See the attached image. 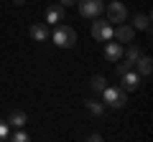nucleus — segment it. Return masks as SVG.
I'll return each mask as SVG.
<instances>
[{"instance_id": "nucleus-1", "label": "nucleus", "mask_w": 153, "mask_h": 142, "mask_svg": "<svg viewBox=\"0 0 153 142\" xmlns=\"http://www.w3.org/2000/svg\"><path fill=\"white\" fill-rule=\"evenodd\" d=\"M102 102L105 107H112V109H123L128 104V91L120 86H105L102 89Z\"/></svg>"}, {"instance_id": "nucleus-2", "label": "nucleus", "mask_w": 153, "mask_h": 142, "mask_svg": "<svg viewBox=\"0 0 153 142\" xmlns=\"http://www.w3.org/2000/svg\"><path fill=\"white\" fill-rule=\"evenodd\" d=\"M54 43L59 46V48H74L76 46V31L71 26H56V31H54Z\"/></svg>"}, {"instance_id": "nucleus-3", "label": "nucleus", "mask_w": 153, "mask_h": 142, "mask_svg": "<svg viewBox=\"0 0 153 142\" xmlns=\"http://www.w3.org/2000/svg\"><path fill=\"white\" fill-rule=\"evenodd\" d=\"M76 5H79V15L89 18V20H94V18H100L105 13L102 0H76Z\"/></svg>"}, {"instance_id": "nucleus-4", "label": "nucleus", "mask_w": 153, "mask_h": 142, "mask_svg": "<svg viewBox=\"0 0 153 142\" xmlns=\"http://www.w3.org/2000/svg\"><path fill=\"white\" fill-rule=\"evenodd\" d=\"M112 31H115V28H112V23H110L107 18H94L92 31H89V33H92L94 41H110V38H112Z\"/></svg>"}, {"instance_id": "nucleus-5", "label": "nucleus", "mask_w": 153, "mask_h": 142, "mask_svg": "<svg viewBox=\"0 0 153 142\" xmlns=\"http://www.w3.org/2000/svg\"><path fill=\"white\" fill-rule=\"evenodd\" d=\"M105 13H107L110 23H125V18H128V8H125V3H120V0L107 3V5H105Z\"/></svg>"}, {"instance_id": "nucleus-6", "label": "nucleus", "mask_w": 153, "mask_h": 142, "mask_svg": "<svg viewBox=\"0 0 153 142\" xmlns=\"http://www.w3.org/2000/svg\"><path fill=\"white\" fill-rule=\"evenodd\" d=\"M112 38H117V43H130L135 38V28L125 26V23H117V31H112Z\"/></svg>"}, {"instance_id": "nucleus-7", "label": "nucleus", "mask_w": 153, "mask_h": 142, "mask_svg": "<svg viewBox=\"0 0 153 142\" xmlns=\"http://www.w3.org/2000/svg\"><path fill=\"white\" fill-rule=\"evenodd\" d=\"M138 86H140V74H135L133 69L120 76V89H125V91H135Z\"/></svg>"}, {"instance_id": "nucleus-8", "label": "nucleus", "mask_w": 153, "mask_h": 142, "mask_svg": "<svg viewBox=\"0 0 153 142\" xmlns=\"http://www.w3.org/2000/svg\"><path fill=\"white\" fill-rule=\"evenodd\" d=\"M105 59L112 61V64H115V61H120L123 59V46L117 43V41H112V38L105 41Z\"/></svg>"}, {"instance_id": "nucleus-9", "label": "nucleus", "mask_w": 153, "mask_h": 142, "mask_svg": "<svg viewBox=\"0 0 153 142\" xmlns=\"http://www.w3.org/2000/svg\"><path fill=\"white\" fill-rule=\"evenodd\" d=\"M28 36H31L33 41H38V43L46 41L49 38V23H33V26L28 28Z\"/></svg>"}, {"instance_id": "nucleus-10", "label": "nucleus", "mask_w": 153, "mask_h": 142, "mask_svg": "<svg viewBox=\"0 0 153 142\" xmlns=\"http://www.w3.org/2000/svg\"><path fill=\"white\" fill-rule=\"evenodd\" d=\"M133 66H135V74L148 76V74L153 71V59H151V56H146V53H140V56H138V61H135Z\"/></svg>"}, {"instance_id": "nucleus-11", "label": "nucleus", "mask_w": 153, "mask_h": 142, "mask_svg": "<svg viewBox=\"0 0 153 142\" xmlns=\"http://www.w3.org/2000/svg\"><path fill=\"white\" fill-rule=\"evenodd\" d=\"M8 127L10 130H21V127H26V122H28V117H26V112H21V109H13L10 114H8Z\"/></svg>"}, {"instance_id": "nucleus-12", "label": "nucleus", "mask_w": 153, "mask_h": 142, "mask_svg": "<svg viewBox=\"0 0 153 142\" xmlns=\"http://www.w3.org/2000/svg\"><path fill=\"white\" fill-rule=\"evenodd\" d=\"M133 28L151 33V15H148V13H135V15H133Z\"/></svg>"}, {"instance_id": "nucleus-13", "label": "nucleus", "mask_w": 153, "mask_h": 142, "mask_svg": "<svg viewBox=\"0 0 153 142\" xmlns=\"http://www.w3.org/2000/svg\"><path fill=\"white\" fill-rule=\"evenodd\" d=\"M59 20H64V5L61 3H54L46 10V23H59Z\"/></svg>"}, {"instance_id": "nucleus-14", "label": "nucleus", "mask_w": 153, "mask_h": 142, "mask_svg": "<svg viewBox=\"0 0 153 142\" xmlns=\"http://www.w3.org/2000/svg\"><path fill=\"white\" fill-rule=\"evenodd\" d=\"M84 107H87L89 114H97V117H102V114H105V109H107L102 99H87V102H84Z\"/></svg>"}, {"instance_id": "nucleus-15", "label": "nucleus", "mask_w": 153, "mask_h": 142, "mask_svg": "<svg viewBox=\"0 0 153 142\" xmlns=\"http://www.w3.org/2000/svg\"><path fill=\"white\" fill-rule=\"evenodd\" d=\"M140 53H143V51H140V46H138V43H133V41H130V46H128V48H123V59H125V61H130V64H135Z\"/></svg>"}, {"instance_id": "nucleus-16", "label": "nucleus", "mask_w": 153, "mask_h": 142, "mask_svg": "<svg viewBox=\"0 0 153 142\" xmlns=\"http://www.w3.org/2000/svg\"><path fill=\"white\" fill-rule=\"evenodd\" d=\"M105 86H107V79H105V76H92V79H89V89H92L94 94H102Z\"/></svg>"}, {"instance_id": "nucleus-17", "label": "nucleus", "mask_w": 153, "mask_h": 142, "mask_svg": "<svg viewBox=\"0 0 153 142\" xmlns=\"http://www.w3.org/2000/svg\"><path fill=\"white\" fill-rule=\"evenodd\" d=\"M133 69V64L130 61H125V59H120V61H115V74H117V79L123 76V74H128V71Z\"/></svg>"}, {"instance_id": "nucleus-18", "label": "nucleus", "mask_w": 153, "mask_h": 142, "mask_svg": "<svg viewBox=\"0 0 153 142\" xmlns=\"http://www.w3.org/2000/svg\"><path fill=\"white\" fill-rule=\"evenodd\" d=\"M8 140H13V142H28V135L23 132V127H21V130H16L10 137H8Z\"/></svg>"}, {"instance_id": "nucleus-19", "label": "nucleus", "mask_w": 153, "mask_h": 142, "mask_svg": "<svg viewBox=\"0 0 153 142\" xmlns=\"http://www.w3.org/2000/svg\"><path fill=\"white\" fill-rule=\"evenodd\" d=\"M8 137H10V127H8V122L0 119V142H8Z\"/></svg>"}, {"instance_id": "nucleus-20", "label": "nucleus", "mask_w": 153, "mask_h": 142, "mask_svg": "<svg viewBox=\"0 0 153 142\" xmlns=\"http://www.w3.org/2000/svg\"><path fill=\"white\" fill-rule=\"evenodd\" d=\"M59 3H61L64 8H69V5H76V0H59Z\"/></svg>"}, {"instance_id": "nucleus-21", "label": "nucleus", "mask_w": 153, "mask_h": 142, "mask_svg": "<svg viewBox=\"0 0 153 142\" xmlns=\"http://www.w3.org/2000/svg\"><path fill=\"white\" fill-rule=\"evenodd\" d=\"M13 3H16V5H23V3H26V0H13Z\"/></svg>"}]
</instances>
